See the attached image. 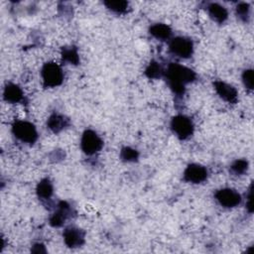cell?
I'll list each match as a JSON object with an SVG mask.
<instances>
[{
  "label": "cell",
  "mask_w": 254,
  "mask_h": 254,
  "mask_svg": "<svg viewBox=\"0 0 254 254\" xmlns=\"http://www.w3.org/2000/svg\"><path fill=\"white\" fill-rule=\"evenodd\" d=\"M164 74L170 88L174 91V93L179 95L184 94L186 85L192 82L196 77V74L192 69L175 63L168 65Z\"/></svg>",
  "instance_id": "cell-1"
},
{
  "label": "cell",
  "mask_w": 254,
  "mask_h": 254,
  "mask_svg": "<svg viewBox=\"0 0 254 254\" xmlns=\"http://www.w3.org/2000/svg\"><path fill=\"white\" fill-rule=\"evenodd\" d=\"M43 85L53 88L61 85L64 81V71L62 66L55 62L46 63L41 69Z\"/></svg>",
  "instance_id": "cell-2"
},
{
  "label": "cell",
  "mask_w": 254,
  "mask_h": 254,
  "mask_svg": "<svg viewBox=\"0 0 254 254\" xmlns=\"http://www.w3.org/2000/svg\"><path fill=\"white\" fill-rule=\"evenodd\" d=\"M12 133L18 140L26 144H34L38 139L35 125L26 120L15 121L12 125Z\"/></svg>",
  "instance_id": "cell-3"
},
{
  "label": "cell",
  "mask_w": 254,
  "mask_h": 254,
  "mask_svg": "<svg viewBox=\"0 0 254 254\" xmlns=\"http://www.w3.org/2000/svg\"><path fill=\"white\" fill-rule=\"evenodd\" d=\"M171 129L179 139L186 140L193 133V123L190 117L178 114L171 120Z\"/></svg>",
  "instance_id": "cell-4"
},
{
  "label": "cell",
  "mask_w": 254,
  "mask_h": 254,
  "mask_svg": "<svg viewBox=\"0 0 254 254\" xmlns=\"http://www.w3.org/2000/svg\"><path fill=\"white\" fill-rule=\"evenodd\" d=\"M169 51L174 56L181 59H189L193 53V43L186 37L173 38L169 43Z\"/></svg>",
  "instance_id": "cell-5"
},
{
  "label": "cell",
  "mask_w": 254,
  "mask_h": 254,
  "mask_svg": "<svg viewBox=\"0 0 254 254\" xmlns=\"http://www.w3.org/2000/svg\"><path fill=\"white\" fill-rule=\"evenodd\" d=\"M103 147L102 139L93 130H85L80 139V148L82 152L88 156L99 152Z\"/></svg>",
  "instance_id": "cell-6"
},
{
  "label": "cell",
  "mask_w": 254,
  "mask_h": 254,
  "mask_svg": "<svg viewBox=\"0 0 254 254\" xmlns=\"http://www.w3.org/2000/svg\"><path fill=\"white\" fill-rule=\"evenodd\" d=\"M214 197L217 202L225 208H233L240 204L242 198L240 193L230 188H224L218 190L214 193Z\"/></svg>",
  "instance_id": "cell-7"
},
{
  "label": "cell",
  "mask_w": 254,
  "mask_h": 254,
  "mask_svg": "<svg viewBox=\"0 0 254 254\" xmlns=\"http://www.w3.org/2000/svg\"><path fill=\"white\" fill-rule=\"evenodd\" d=\"M208 176L207 169L199 164H190L184 171V181L190 184H201Z\"/></svg>",
  "instance_id": "cell-8"
},
{
  "label": "cell",
  "mask_w": 254,
  "mask_h": 254,
  "mask_svg": "<svg viewBox=\"0 0 254 254\" xmlns=\"http://www.w3.org/2000/svg\"><path fill=\"white\" fill-rule=\"evenodd\" d=\"M63 237L67 247L69 248L80 247L85 241V231L75 226H69L64 229L63 233Z\"/></svg>",
  "instance_id": "cell-9"
},
{
  "label": "cell",
  "mask_w": 254,
  "mask_h": 254,
  "mask_svg": "<svg viewBox=\"0 0 254 254\" xmlns=\"http://www.w3.org/2000/svg\"><path fill=\"white\" fill-rule=\"evenodd\" d=\"M214 89L216 93L224 101L228 103H235L238 99V92L234 86L228 84L222 80H215L213 82Z\"/></svg>",
  "instance_id": "cell-10"
},
{
  "label": "cell",
  "mask_w": 254,
  "mask_h": 254,
  "mask_svg": "<svg viewBox=\"0 0 254 254\" xmlns=\"http://www.w3.org/2000/svg\"><path fill=\"white\" fill-rule=\"evenodd\" d=\"M71 212L70 206L66 201H60L57 209L50 217V224L54 227H60L64 225L65 220L68 218L69 213Z\"/></svg>",
  "instance_id": "cell-11"
},
{
  "label": "cell",
  "mask_w": 254,
  "mask_h": 254,
  "mask_svg": "<svg viewBox=\"0 0 254 254\" xmlns=\"http://www.w3.org/2000/svg\"><path fill=\"white\" fill-rule=\"evenodd\" d=\"M23 98H24L23 90L18 84L12 83V82L6 83L3 89V99L6 102L15 104V103L21 102Z\"/></svg>",
  "instance_id": "cell-12"
},
{
  "label": "cell",
  "mask_w": 254,
  "mask_h": 254,
  "mask_svg": "<svg viewBox=\"0 0 254 254\" xmlns=\"http://www.w3.org/2000/svg\"><path fill=\"white\" fill-rule=\"evenodd\" d=\"M208 16L218 24L224 23L228 18V12L226 8L218 3H209L206 6Z\"/></svg>",
  "instance_id": "cell-13"
},
{
  "label": "cell",
  "mask_w": 254,
  "mask_h": 254,
  "mask_svg": "<svg viewBox=\"0 0 254 254\" xmlns=\"http://www.w3.org/2000/svg\"><path fill=\"white\" fill-rule=\"evenodd\" d=\"M68 124H69L68 118H66L65 116L59 114V113L52 114L49 117L48 122H47L48 128L54 133H60L64 128H66L68 126Z\"/></svg>",
  "instance_id": "cell-14"
},
{
  "label": "cell",
  "mask_w": 254,
  "mask_h": 254,
  "mask_svg": "<svg viewBox=\"0 0 254 254\" xmlns=\"http://www.w3.org/2000/svg\"><path fill=\"white\" fill-rule=\"evenodd\" d=\"M149 33L152 37H154L157 40L167 41L172 36V29L170 28V26L166 24L157 23L149 28Z\"/></svg>",
  "instance_id": "cell-15"
},
{
  "label": "cell",
  "mask_w": 254,
  "mask_h": 254,
  "mask_svg": "<svg viewBox=\"0 0 254 254\" xmlns=\"http://www.w3.org/2000/svg\"><path fill=\"white\" fill-rule=\"evenodd\" d=\"M36 192L40 199H43V200L50 199L54 192V187L52 182L48 178L41 180L37 185Z\"/></svg>",
  "instance_id": "cell-16"
},
{
  "label": "cell",
  "mask_w": 254,
  "mask_h": 254,
  "mask_svg": "<svg viewBox=\"0 0 254 254\" xmlns=\"http://www.w3.org/2000/svg\"><path fill=\"white\" fill-rule=\"evenodd\" d=\"M103 4L106 6L107 9L110 11L117 13V14H124L128 11L129 3L127 1L123 0H117V1H104Z\"/></svg>",
  "instance_id": "cell-17"
},
{
  "label": "cell",
  "mask_w": 254,
  "mask_h": 254,
  "mask_svg": "<svg viewBox=\"0 0 254 254\" xmlns=\"http://www.w3.org/2000/svg\"><path fill=\"white\" fill-rule=\"evenodd\" d=\"M62 58L64 62L70 64H77L79 63V56L75 47H65L62 51Z\"/></svg>",
  "instance_id": "cell-18"
},
{
  "label": "cell",
  "mask_w": 254,
  "mask_h": 254,
  "mask_svg": "<svg viewBox=\"0 0 254 254\" xmlns=\"http://www.w3.org/2000/svg\"><path fill=\"white\" fill-rule=\"evenodd\" d=\"M164 70L161 66V64L156 62V61H152L146 67L145 69V74L147 77L152 78V79H156L161 77L164 74Z\"/></svg>",
  "instance_id": "cell-19"
},
{
  "label": "cell",
  "mask_w": 254,
  "mask_h": 254,
  "mask_svg": "<svg viewBox=\"0 0 254 254\" xmlns=\"http://www.w3.org/2000/svg\"><path fill=\"white\" fill-rule=\"evenodd\" d=\"M120 158L124 162H135L139 158V152L131 147H124L121 149Z\"/></svg>",
  "instance_id": "cell-20"
},
{
  "label": "cell",
  "mask_w": 254,
  "mask_h": 254,
  "mask_svg": "<svg viewBox=\"0 0 254 254\" xmlns=\"http://www.w3.org/2000/svg\"><path fill=\"white\" fill-rule=\"evenodd\" d=\"M248 166L249 163L247 160L244 159H237L235 160L231 166H230V170L234 175H242L245 172H247L248 170Z\"/></svg>",
  "instance_id": "cell-21"
},
{
  "label": "cell",
  "mask_w": 254,
  "mask_h": 254,
  "mask_svg": "<svg viewBox=\"0 0 254 254\" xmlns=\"http://www.w3.org/2000/svg\"><path fill=\"white\" fill-rule=\"evenodd\" d=\"M236 15L242 21H247L250 14V5L246 2H239L236 5Z\"/></svg>",
  "instance_id": "cell-22"
},
{
  "label": "cell",
  "mask_w": 254,
  "mask_h": 254,
  "mask_svg": "<svg viewBox=\"0 0 254 254\" xmlns=\"http://www.w3.org/2000/svg\"><path fill=\"white\" fill-rule=\"evenodd\" d=\"M242 81L248 90L253 89V69L247 68L242 73Z\"/></svg>",
  "instance_id": "cell-23"
},
{
  "label": "cell",
  "mask_w": 254,
  "mask_h": 254,
  "mask_svg": "<svg viewBox=\"0 0 254 254\" xmlns=\"http://www.w3.org/2000/svg\"><path fill=\"white\" fill-rule=\"evenodd\" d=\"M246 207L248 208L249 212L253 211V206H252V185L250 186V189H249V193H248V196H247Z\"/></svg>",
  "instance_id": "cell-24"
},
{
  "label": "cell",
  "mask_w": 254,
  "mask_h": 254,
  "mask_svg": "<svg viewBox=\"0 0 254 254\" xmlns=\"http://www.w3.org/2000/svg\"><path fill=\"white\" fill-rule=\"evenodd\" d=\"M31 251L34 253H45L46 249L42 243H36L35 245H33V248L31 249Z\"/></svg>",
  "instance_id": "cell-25"
}]
</instances>
